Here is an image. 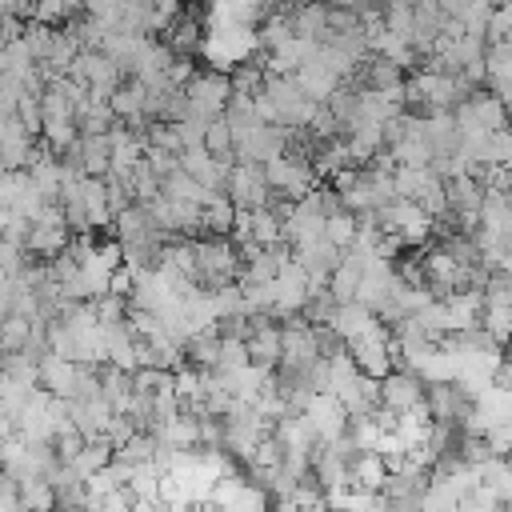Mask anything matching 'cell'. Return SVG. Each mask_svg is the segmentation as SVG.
<instances>
[{"instance_id":"6da1fadb","label":"cell","mask_w":512,"mask_h":512,"mask_svg":"<svg viewBox=\"0 0 512 512\" xmlns=\"http://www.w3.org/2000/svg\"><path fill=\"white\" fill-rule=\"evenodd\" d=\"M184 100H188V116H200V120H212L224 112L228 104V92H232V80L216 76V72H192V80L180 88Z\"/></svg>"}]
</instances>
